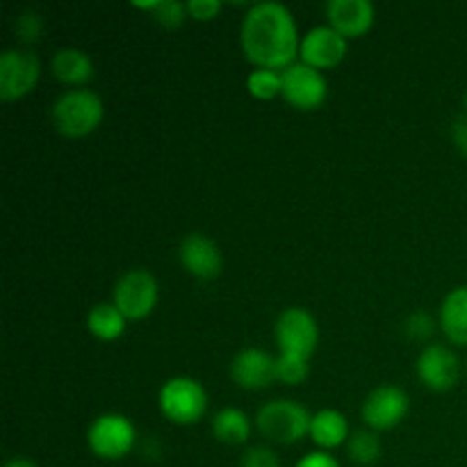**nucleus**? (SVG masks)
I'll use <instances>...</instances> for the list:
<instances>
[{"instance_id":"obj_1","label":"nucleus","mask_w":467,"mask_h":467,"mask_svg":"<svg viewBox=\"0 0 467 467\" xmlns=\"http://www.w3.org/2000/svg\"><path fill=\"white\" fill-rule=\"evenodd\" d=\"M242 50L255 68L283 71L299 55L301 36L295 14L276 0L251 5L240 27Z\"/></svg>"},{"instance_id":"obj_21","label":"nucleus","mask_w":467,"mask_h":467,"mask_svg":"<svg viewBox=\"0 0 467 467\" xmlns=\"http://www.w3.org/2000/svg\"><path fill=\"white\" fill-rule=\"evenodd\" d=\"M381 438L372 429H360L347 441V451L356 465H374L381 459Z\"/></svg>"},{"instance_id":"obj_12","label":"nucleus","mask_w":467,"mask_h":467,"mask_svg":"<svg viewBox=\"0 0 467 467\" xmlns=\"http://www.w3.org/2000/svg\"><path fill=\"white\" fill-rule=\"evenodd\" d=\"M418 377L429 390L447 392L459 383L461 377V360L454 349L445 345H429L420 351L418 363Z\"/></svg>"},{"instance_id":"obj_3","label":"nucleus","mask_w":467,"mask_h":467,"mask_svg":"<svg viewBox=\"0 0 467 467\" xmlns=\"http://www.w3.org/2000/svg\"><path fill=\"white\" fill-rule=\"evenodd\" d=\"M313 415L304 404L292 400H274L260 406L255 415V427L267 441L278 445H295L310 436Z\"/></svg>"},{"instance_id":"obj_11","label":"nucleus","mask_w":467,"mask_h":467,"mask_svg":"<svg viewBox=\"0 0 467 467\" xmlns=\"http://www.w3.org/2000/svg\"><path fill=\"white\" fill-rule=\"evenodd\" d=\"M347 36H342L336 27L331 26H315L301 36L299 44V57L301 62L308 67L319 68H333L347 57Z\"/></svg>"},{"instance_id":"obj_24","label":"nucleus","mask_w":467,"mask_h":467,"mask_svg":"<svg viewBox=\"0 0 467 467\" xmlns=\"http://www.w3.org/2000/svg\"><path fill=\"white\" fill-rule=\"evenodd\" d=\"M150 14H153V18L160 23V26L173 30V27L182 26V21H185L187 5L178 3V0H158Z\"/></svg>"},{"instance_id":"obj_23","label":"nucleus","mask_w":467,"mask_h":467,"mask_svg":"<svg viewBox=\"0 0 467 467\" xmlns=\"http://www.w3.org/2000/svg\"><path fill=\"white\" fill-rule=\"evenodd\" d=\"M310 365L306 358H296V356L278 354L276 356V381L285 383V386H299L308 379Z\"/></svg>"},{"instance_id":"obj_27","label":"nucleus","mask_w":467,"mask_h":467,"mask_svg":"<svg viewBox=\"0 0 467 467\" xmlns=\"http://www.w3.org/2000/svg\"><path fill=\"white\" fill-rule=\"evenodd\" d=\"M433 328H436V322H433L431 315L424 313V310L413 313L409 317V322H406V333H409L410 337H415V340H424V337H429L433 333Z\"/></svg>"},{"instance_id":"obj_7","label":"nucleus","mask_w":467,"mask_h":467,"mask_svg":"<svg viewBox=\"0 0 467 467\" xmlns=\"http://www.w3.org/2000/svg\"><path fill=\"white\" fill-rule=\"evenodd\" d=\"M274 337H276L278 354L310 360L319 342L317 319L310 315V310L301 308V306H292V308H285L276 317Z\"/></svg>"},{"instance_id":"obj_8","label":"nucleus","mask_w":467,"mask_h":467,"mask_svg":"<svg viewBox=\"0 0 467 467\" xmlns=\"http://www.w3.org/2000/svg\"><path fill=\"white\" fill-rule=\"evenodd\" d=\"M41 62L32 50L7 48L0 55V99L5 103L23 99L36 87Z\"/></svg>"},{"instance_id":"obj_9","label":"nucleus","mask_w":467,"mask_h":467,"mask_svg":"<svg viewBox=\"0 0 467 467\" xmlns=\"http://www.w3.org/2000/svg\"><path fill=\"white\" fill-rule=\"evenodd\" d=\"M283 89L281 96L296 109H317L328 96V82L319 68L304 62H295L281 71Z\"/></svg>"},{"instance_id":"obj_28","label":"nucleus","mask_w":467,"mask_h":467,"mask_svg":"<svg viewBox=\"0 0 467 467\" xmlns=\"http://www.w3.org/2000/svg\"><path fill=\"white\" fill-rule=\"evenodd\" d=\"M187 5V14L192 18H199V21H210V18L217 16L222 12V3L219 0H190Z\"/></svg>"},{"instance_id":"obj_30","label":"nucleus","mask_w":467,"mask_h":467,"mask_svg":"<svg viewBox=\"0 0 467 467\" xmlns=\"http://www.w3.org/2000/svg\"><path fill=\"white\" fill-rule=\"evenodd\" d=\"M451 135H454L456 149H459L461 153L467 158V112L463 114V117L456 119L454 128H451Z\"/></svg>"},{"instance_id":"obj_2","label":"nucleus","mask_w":467,"mask_h":467,"mask_svg":"<svg viewBox=\"0 0 467 467\" xmlns=\"http://www.w3.org/2000/svg\"><path fill=\"white\" fill-rule=\"evenodd\" d=\"M103 117L105 108L100 96L96 91L85 89V87L64 91L50 108L53 126L57 128L59 135L71 137V140L91 135L100 126Z\"/></svg>"},{"instance_id":"obj_4","label":"nucleus","mask_w":467,"mask_h":467,"mask_svg":"<svg viewBox=\"0 0 467 467\" xmlns=\"http://www.w3.org/2000/svg\"><path fill=\"white\" fill-rule=\"evenodd\" d=\"M160 413L173 424L190 427L196 424L208 410V392L203 383L192 377H171L162 383L158 392Z\"/></svg>"},{"instance_id":"obj_20","label":"nucleus","mask_w":467,"mask_h":467,"mask_svg":"<svg viewBox=\"0 0 467 467\" xmlns=\"http://www.w3.org/2000/svg\"><path fill=\"white\" fill-rule=\"evenodd\" d=\"M128 319L114 304H96L87 313V328L94 337L103 342H112L123 336Z\"/></svg>"},{"instance_id":"obj_19","label":"nucleus","mask_w":467,"mask_h":467,"mask_svg":"<svg viewBox=\"0 0 467 467\" xmlns=\"http://www.w3.org/2000/svg\"><path fill=\"white\" fill-rule=\"evenodd\" d=\"M251 431H254V424L242 409L226 406L219 413H214L213 433L223 445H244L251 438Z\"/></svg>"},{"instance_id":"obj_18","label":"nucleus","mask_w":467,"mask_h":467,"mask_svg":"<svg viewBox=\"0 0 467 467\" xmlns=\"http://www.w3.org/2000/svg\"><path fill=\"white\" fill-rule=\"evenodd\" d=\"M441 328L447 340L467 347V285L447 292L441 304Z\"/></svg>"},{"instance_id":"obj_25","label":"nucleus","mask_w":467,"mask_h":467,"mask_svg":"<svg viewBox=\"0 0 467 467\" xmlns=\"http://www.w3.org/2000/svg\"><path fill=\"white\" fill-rule=\"evenodd\" d=\"M41 30H44V21H41V16L35 9H26V12L18 14L16 21H14V32H16L18 41H23V44L39 41Z\"/></svg>"},{"instance_id":"obj_10","label":"nucleus","mask_w":467,"mask_h":467,"mask_svg":"<svg viewBox=\"0 0 467 467\" xmlns=\"http://www.w3.org/2000/svg\"><path fill=\"white\" fill-rule=\"evenodd\" d=\"M410 400L406 390L392 383H383V386L374 388L363 401L360 409V418L368 424L372 431H388L401 424L409 415Z\"/></svg>"},{"instance_id":"obj_15","label":"nucleus","mask_w":467,"mask_h":467,"mask_svg":"<svg viewBox=\"0 0 467 467\" xmlns=\"http://www.w3.org/2000/svg\"><path fill=\"white\" fill-rule=\"evenodd\" d=\"M327 16L328 26L336 27L347 39H354L369 32L377 9L369 0H328Z\"/></svg>"},{"instance_id":"obj_16","label":"nucleus","mask_w":467,"mask_h":467,"mask_svg":"<svg viewBox=\"0 0 467 467\" xmlns=\"http://www.w3.org/2000/svg\"><path fill=\"white\" fill-rule=\"evenodd\" d=\"M310 441L322 451L336 450L349 441V422L336 409H322L313 415L310 422Z\"/></svg>"},{"instance_id":"obj_14","label":"nucleus","mask_w":467,"mask_h":467,"mask_svg":"<svg viewBox=\"0 0 467 467\" xmlns=\"http://www.w3.org/2000/svg\"><path fill=\"white\" fill-rule=\"evenodd\" d=\"M231 379L244 390H263L276 381V358L258 347H246L231 360Z\"/></svg>"},{"instance_id":"obj_32","label":"nucleus","mask_w":467,"mask_h":467,"mask_svg":"<svg viewBox=\"0 0 467 467\" xmlns=\"http://www.w3.org/2000/svg\"><path fill=\"white\" fill-rule=\"evenodd\" d=\"M463 105H465V109H467V91H465V96H463Z\"/></svg>"},{"instance_id":"obj_17","label":"nucleus","mask_w":467,"mask_h":467,"mask_svg":"<svg viewBox=\"0 0 467 467\" xmlns=\"http://www.w3.org/2000/svg\"><path fill=\"white\" fill-rule=\"evenodd\" d=\"M50 71L59 82L73 85L78 89L94 78V62L80 48H59L50 59Z\"/></svg>"},{"instance_id":"obj_22","label":"nucleus","mask_w":467,"mask_h":467,"mask_svg":"<svg viewBox=\"0 0 467 467\" xmlns=\"http://www.w3.org/2000/svg\"><path fill=\"white\" fill-rule=\"evenodd\" d=\"M283 78L274 68H254L246 78V91L258 100H272L281 96Z\"/></svg>"},{"instance_id":"obj_13","label":"nucleus","mask_w":467,"mask_h":467,"mask_svg":"<svg viewBox=\"0 0 467 467\" xmlns=\"http://www.w3.org/2000/svg\"><path fill=\"white\" fill-rule=\"evenodd\" d=\"M178 258H181L182 267L201 281H213L222 274L223 267L222 249L213 237L203 235V233H190L182 237L181 246H178Z\"/></svg>"},{"instance_id":"obj_31","label":"nucleus","mask_w":467,"mask_h":467,"mask_svg":"<svg viewBox=\"0 0 467 467\" xmlns=\"http://www.w3.org/2000/svg\"><path fill=\"white\" fill-rule=\"evenodd\" d=\"M3 467H39V465H36L32 459H27V456H14V459H9Z\"/></svg>"},{"instance_id":"obj_29","label":"nucleus","mask_w":467,"mask_h":467,"mask_svg":"<svg viewBox=\"0 0 467 467\" xmlns=\"http://www.w3.org/2000/svg\"><path fill=\"white\" fill-rule=\"evenodd\" d=\"M295 467H342L340 461L336 459V456H331L328 451H308L306 456H301L299 461H296Z\"/></svg>"},{"instance_id":"obj_33","label":"nucleus","mask_w":467,"mask_h":467,"mask_svg":"<svg viewBox=\"0 0 467 467\" xmlns=\"http://www.w3.org/2000/svg\"><path fill=\"white\" fill-rule=\"evenodd\" d=\"M465 374H467V365H465Z\"/></svg>"},{"instance_id":"obj_26","label":"nucleus","mask_w":467,"mask_h":467,"mask_svg":"<svg viewBox=\"0 0 467 467\" xmlns=\"http://www.w3.org/2000/svg\"><path fill=\"white\" fill-rule=\"evenodd\" d=\"M242 467H281V459L272 447L251 445L242 454Z\"/></svg>"},{"instance_id":"obj_6","label":"nucleus","mask_w":467,"mask_h":467,"mask_svg":"<svg viewBox=\"0 0 467 467\" xmlns=\"http://www.w3.org/2000/svg\"><path fill=\"white\" fill-rule=\"evenodd\" d=\"M160 299L158 278L149 269H130L114 283L112 304L123 313L128 322L149 317Z\"/></svg>"},{"instance_id":"obj_5","label":"nucleus","mask_w":467,"mask_h":467,"mask_svg":"<svg viewBox=\"0 0 467 467\" xmlns=\"http://www.w3.org/2000/svg\"><path fill=\"white\" fill-rule=\"evenodd\" d=\"M137 429L130 418L121 413H103L87 429V445L91 454L103 461H119L132 451Z\"/></svg>"}]
</instances>
